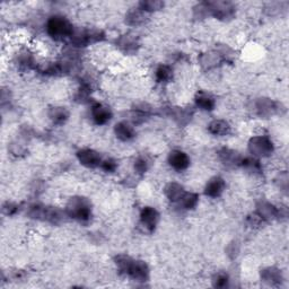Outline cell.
Masks as SVG:
<instances>
[{
  "label": "cell",
  "instance_id": "cell-17",
  "mask_svg": "<svg viewBox=\"0 0 289 289\" xmlns=\"http://www.w3.org/2000/svg\"><path fill=\"white\" fill-rule=\"evenodd\" d=\"M219 158L220 161L227 166H236L241 165L242 157L237 152L233 151L229 148H223L219 152Z\"/></svg>",
  "mask_w": 289,
  "mask_h": 289
},
{
  "label": "cell",
  "instance_id": "cell-11",
  "mask_svg": "<svg viewBox=\"0 0 289 289\" xmlns=\"http://www.w3.org/2000/svg\"><path fill=\"white\" fill-rule=\"evenodd\" d=\"M170 165L176 171L187 170L190 165L189 156L182 151H172L169 155Z\"/></svg>",
  "mask_w": 289,
  "mask_h": 289
},
{
  "label": "cell",
  "instance_id": "cell-24",
  "mask_svg": "<svg viewBox=\"0 0 289 289\" xmlns=\"http://www.w3.org/2000/svg\"><path fill=\"white\" fill-rule=\"evenodd\" d=\"M261 278L263 281L270 284L279 283L282 280L281 272L275 268H266L261 272Z\"/></svg>",
  "mask_w": 289,
  "mask_h": 289
},
{
  "label": "cell",
  "instance_id": "cell-29",
  "mask_svg": "<svg viewBox=\"0 0 289 289\" xmlns=\"http://www.w3.org/2000/svg\"><path fill=\"white\" fill-rule=\"evenodd\" d=\"M149 169V162L147 158L144 157H138L134 162V170L138 172L139 174L146 173L147 170Z\"/></svg>",
  "mask_w": 289,
  "mask_h": 289
},
{
  "label": "cell",
  "instance_id": "cell-21",
  "mask_svg": "<svg viewBox=\"0 0 289 289\" xmlns=\"http://www.w3.org/2000/svg\"><path fill=\"white\" fill-rule=\"evenodd\" d=\"M208 130L211 134L226 135L230 132V125L224 120H214L208 125Z\"/></svg>",
  "mask_w": 289,
  "mask_h": 289
},
{
  "label": "cell",
  "instance_id": "cell-7",
  "mask_svg": "<svg viewBox=\"0 0 289 289\" xmlns=\"http://www.w3.org/2000/svg\"><path fill=\"white\" fill-rule=\"evenodd\" d=\"M103 39V34L101 31H89L83 30L74 32L71 36V41L76 47H86L89 43L97 42Z\"/></svg>",
  "mask_w": 289,
  "mask_h": 289
},
{
  "label": "cell",
  "instance_id": "cell-18",
  "mask_svg": "<svg viewBox=\"0 0 289 289\" xmlns=\"http://www.w3.org/2000/svg\"><path fill=\"white\" fill-rule=\"evenodd\" d=\"M221 61H224L223 57L219 51H210L203 53L200 57V65L205 69H211V68L217 67Z\"/></svg>",
  "mask_w": 289,
  "mask_h": 289
},
{
  "label": "cell",
  "instance_id": "cell-12",
  "mask_svg": "<svg viewBox=\"0 0 289 289\" xmlns=\"http://www.w3.org/2000/svg\"><path fill=\"white\" fill-rule=\"evenodd\" d=\"M225 190V181L219 178V176H215V178L210 179L205 188L206 196L210 198H217L219 197Z\"/></svg>",
  "mask_w": 289,
  "mask_h": 289
},
{
  "label": "cell",
  "instance_id": "cell-32",
  "mask_svg": "<svg viewBox=\"0 0 289 289\" xmlns=\"http://www.w3.org/2000/svg\"><path fill=\"white\" fill-rule=\"evenodd\" d=\"M4 211L6 212L7 215H14L17 211V206L14 205V203L7 202L6 205L4 206Z\"/></svg>",
  "mask_w": 289,
  "mask_h": 289
},
{
  "label": "cell",
  "instance_id": "cell-19",
  "mask_svg": "<svg viewBox=\"0 0 289 289\" xmlns=\"http://www.w3.org/2000/svg\"><path fill=\"white\" fill-rule=\"evenodd\" d=\"M144 22H146V13L139 7L131 9L125 16V23L130 26H139Z\"/></svg>",
  "mask_w": 289,
  "mask_h": 289
},
{
  "label": "cell",
  "instance_id": "cell-27",
  "mask_svg": "<svg viewBox=\"0 0 289 289\" xmlns=\"http://www.w3.org/2000/svg\"><path fill=\"white\" fill-rule=\"evenodd\" d=\"M241 165L244 169L247 170L248 172H252V173H260L262 170V166L260 164V162L256 160L255 157H246L242 158Z\"/></svg>",
  "mask_w": 289,
  "mask_h": 289
},
{
  "label": "cell",
  "instance_id": "cell-8",
  "mask_svg": "<svg viewBox=\"0 0 289 289\" xmlns=\"http://www.w3.org/2000/svg\"><path fill=\"white\" fill-rule=\"evenodd\" d=\"M158 219H160V215H158L155 208L153 207H144L140 212V225H141L144 232L147 233L154 232Z\"/></svg>",
  "mask_w": 289,
  "mask_h": 289
},
{
  "label": "cell",
  "instance_id": "cell-6",
  "mask_svg": "<svg viewBox=\"0 0 289 289\" xmlns=\"http://www.w3.org/2000/svg\"><path fill=\"white\" fill-rule=\"evenodd\" d=\"M30 216L32 218L47 220L50 223H59L62 219V212L52 207H44V206H33L31 207Z\"/></svg>",
  "mask_w": 289,
  "mask_h": 289
},
{
  "label": "cell",
  "instance_id": "cell-30",
  "mask_svg": "<svg viewBox=\"0 0 289 289\" xmlns=\"http://www.w3.org/2000/svg\"><path fill=\"white\" fill-rule=\"evenodd\" d=\"M228 275L226 273L220 272L214 278V286L217 288H224L228 284Z\"/></svg>",
  "mask_w": 289,
  "mask_h": 289
},
{
  "label": "cell",
  "instance_id": "cell-9",
  "mask_svg": "<svg viewBox=\"0 0 289 289\" xmlns=\"http://www.w3.org/2000/svg\"><path fill=\"white\" fill-rule=\"evenodd\" d=\"M77 158L81 165H84L88 169H94V167L101 166L102 157L97 152L93 151V149H81L77 153Z\"/></svg>",
  "mask_w": 289,
  "mask_h": 289
},
{
  "label": "cell",
  "instance_id": "cell-15",
  "mask_svg": "<svg viewBox=\"0 0 289 289\" xmlns=\"http://www.w3.org/2000/svg\"><path fill=\"white\" fill-rule=\"evenodd\" d=\"M255 111L261 116H270L277 111V104L269 98H260L255 102Z\"/></svg>",
  "mask_w": 289,
  "mask_h": 289
},
{
  "label": "cell",
  "instance_id": "cell-13",
  "mask_svg": "<svg viewBox=\"0 0 289 289\" xmlns=\"http://www.w3.org/2000/svg\"><path fill=\"white\" fill-rule=\"evenodd\" d=\"M256 214L259 215L262 220H271L277 218V217L281 216V211L278 210V208H275L273 205H271L269 202H260L257 206Z\"/></svg>",
  "mask_w": 289,
  "mask_h": 289
},
{
  "label": "cell",
  "instance_id": "cell-4",
  "mask_svg": "<svg viewBox=\"0 0 289 289\" xmlns=\"http://www.w3.org/2000/svg\"><path fill=\"white\" fill-rule=\"evenodd\" d=\"M208 15L214 16L217 20L227 21L235 15V7L228 2H208L205 3Z\"/></svg>",
  "mask_w": 289,
  "mask_h": 289
},
{
  "label": "cell",
  "instance_id": "cell-26",
  "mask_svg": "<svg viewBox=\"0 0 289 289\" xmlns=\"http://www.w3.org/2000/svg\"><path fill=\"white\" fill-rule=\"evenodd\" d=\"M155 75L157 81H160V83H167V81H170L172 77H173V70H172V68L169 66L162 65L156 69Z\"/></svg>",
  "mask_w": 289,
  "mask_h": 289
},
{
  "label": "cell",
  "instance_id": "cell-31",
  "mask_svg": "<svg viewBox=\"0 0 289 289\" xmlns=\"http://www.w3.org/2000/svg\"><path fill=\"white\" fill-rule=\"evenodd\" d=\"M101 167L103 171L107 172V173H113V172L116 170L117 164L114 160H112V158H106V160L102 161Z\"/></svg>",
  "mask_w": 289,
  "mask_h": 289
},
{
  "label": "cell",
  "instance_id": "cell-16",
  "mask_svg": "<svg viewBox=\"0 0 289 289\" xmlns=\"http://www.w3.org/2000/svg\"><path fill=\"white\" fill-rule=\"evenodd\" d=\"M117 47H119L122 51L125 53H132L137 51L139 47L138 39L134 35L125 34L117 40Z\"/></svg>",
  "mask_w": 289,
  "mask_h": 289
},
{
  "label": "cell",
  "instance_id": "cell-25",
  "mask_svg": "<svg viewBox=\"0 0 289 289\" xmlns=\"http://www.w3.org/2000/svg\"><path fill=\"white\" fill-rule=\"evenodd\" d=\"M180 205L182 206L183 209H193V208H196L198 202H199V196L197 193H193V192H184V194L182 196V198L180 199Z\"/></svg>",
  "mask_w": 289,
  "mask_h": 289
},
{
  "label": "cell",
  "instance_id": "cell-2",
  "mask_svg": "<svg viewBox=\"0 0 289 289\" xmlns=\"http://www.w3.org/2000/svg\"><path fill=\"white\" fill-rule=\"evenodd\" d=\"M45 29H47V33L57 41L71 38L75 32L71 23L66 17L59 15L50 17L47 22V27Z\"/></svg>",
  "mask_w": 289,
  "mask_h": 289
},
{
  "label": "cell",
  "instance_id": "cell-23",
  "mask_svg": "<svg viewBox=\"0 0 289 289\" xmlns=\"http://www.w3.org/2000/svg\"><path fill=\"white\" fill-rule=\"evenodd\" d=\"M196 104L203 111H212L215 108V99L207 93L200 92L196 96Z\"/></svg>",
  "mask_w": 289,
  "mask_h": 289
},
{
  "label": "cell",
  "instance_id": "cell-5",
  "mask_svg": "<svg viewBox=\"0 0 289 289\" xmlns=\"http://www.w3.org/2000/svg\"><path fill=\"white\" fill-rule=\"evenodd\" d=\"M248 151L254 157H268L273 152V142L266 135H255L248 142Z\"/></svg>",
  "mask_w": 289,
  "mask_h": 289
},
{
  "label": "cell",
  "instance_id": "cell-1",
  "mask_svg": "<svg viewBox=\"0 0 289 289\" xmlns=\"http://www.w3.org/2000/svg\"><path fill=\"white\" fill-rule=\"evenodd\" d=\"M116 264L121 270V272H124L137 281H144L148 279L149 269L148 265L143 261L132 260L129 256L120 255L116 257Z\"/></svg>",
  "mask_w": 289,
  "mask_h": 289
},
{
  "label": "cell",
  "instance_id": "cell-20",
  "mask_svg": "<svg viewBox=\"0 0 289 289\" xmlns=\"http://www.w3.org/2000/svg\"><path fill=\"white\" fill-rule=\"evenodd\" d=\"M49 117L54 124H63L69 117V112H68L65 107L62 106H54L50 108L49 111Z\"/></svg>",
  "mask_w": 289,
  "mask_h": 289
},
{
  "label": "cell",
  "instance_id": "cell-10",
  "mask_svg": "<svg viewBox=\"0 0 289 289\" xmlns=\"http://www.w3.org/2000/svg\"><path fill=\"white\" fill-rule=\"evenodd\" d=\"M111 108L101 103H96L92 106V117L94 122L98 125L106 124L112 119Z\"/></svg>",
  "mask_w": 289,
  "mask_h": 289
},
{
  "label": "cell",
  "instance_id": "cell-3",
  "mask_svg": "<svg viewBox=\"0 0 289 289\" xmlns=\"http://www.w3.org/2000/svg\"><path fill=\"white\" fill-rule=\"evenodd\" d=\"M67 215L78 221H88L92 217V208L87 199L81 197L71 198L67 206Z\"/></svg>",
  "mask_w": 289,
  "mask_h": 289
},
{
  "label": "cell",
  "instance_id": "cell-28",
  "mask_svg": "<svg viewBox=\"0 0 289 289\" xmlns=\"http://www.w3.org/2000/svg\"><path fill=\"white\" fill-rule=\"evenodd\" d=\"M164 7V3L160 0H147V2L139 3V8L142 9L144 13L157 12Z\"/></svg>",
  "mask_w": 289,
  "mask_h": 289
},
{
  "label": "cell",
  "instance_id": "cell-22",
  "mask_svg": "<svg viewBox=\"0 0 289 289\" xmlns=\"http://www.w3.org/2000/svg\"><path fill=\"white\" fill-rule=\"evenodd\" d=\"M184 189L181 184L172 182L165 188V194L172 202H179L184 194Z\"/></svg>",
  "mask_w": 289,
  "mask_h": 289
},
{
  "label": "cell",
  "instance_id": "cell-14",
  "mask_svg": "<svg viewBox=\"0 0 289 289\" xmlns=\"http://www.w3.org/2000/svg\"><path fill=\"white\" fill-rule=\"evenodd\" d=\"M114 133L117 139L121 141H130L131 139L134 138L135 131L132 125H130L126 122H119L114 126Z\"/></svg>",
  "mask_w": 289,
  "mask_h": 289
}]
</instances>
